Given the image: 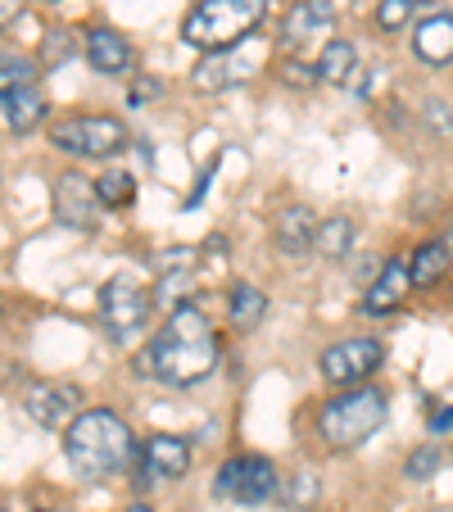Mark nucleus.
I'll list each match as a JSON object with an SVG mask.
<instances>
[{"label": "nucleus", "instance_id": "nucleus-1", "mask_svg": "<svg viewBox=\"0 0 453 512\" xmlns=\"http://www.w3.org/2000/svg\"><path fill=\"white\" fill-rule=\"evenodd\" d=\"M218 368V336L209 318L195 304H177L168 322L155 331V340L136 354V372L150 381H164L173 390H191Z\"/></svg>", "mask_w": 453, "mask_h": 512}, {"label": "nucleus", "instance_id": "nucleus-2", "mask_svg": "<svg viewBox=\"0 0 453 512\" xmlns=\"http://www.w3.org/2000/svg\"><path fill=\"white\" fill-rule=\"evenodd\" d=\"M132 431L118 413L109 408H91L64 431V458L82 481H109L132 463Z\"/></svg>", "mask_w": 453, "mask_h": 512}, {"label": "nucleus", "instance_id": "nucleus-3", "mask_svg": "<svg viewBox=\"0 0 453 512\" xmlns=\"http://www.w3.org/2000/svg\"><path fill=\"white\" fill-rule=\"evenodd\" d=\"M263 19H268V0H200L182 23V41L204 55L232 50L250 41Z\"/></svg>", "mask_w": 453, "mask_h": 512}, {"label": "nucleus", "instance_id": "nucleus-4", "mask_svg": "<svg viewBox=\"0 0 453 512\" xmlns=\"http://www.w3.org/2000/svg\"><path fill=\"white\" fill-rule=\"evenodd\" d=\"M381 422H386V395L372 386H349L345 395L327 399L318 413V431L327 445L336 449H354L363 445L367 435L381 431Z\"/></svg>", "mask_w": 453, "mask_h": 512}, {"label": "nucleus", "instance_id": "nucleus-5", "mask_svg": "<svg viewBox=\"0 0 453 512\" xmlns=\"http://www.w3.org/2000/svg\"><path fill=\"white\" fill-rule=\"evenodd\" d=\"M50 141H55V150L78 159H114L127 150V127L109 114H82L50 127Z\"/></svg>", "mask_w": 453, "mask_h": 512}, {"label": "nucleus", "instance_id": "nucleus-6", "mask_svg": "<svg viewBox=\"0 0 453 512\" xmlns=\"http://www.w3.org/2000/svg\"><path fill=\"white\" fill-rule=\"evenodd\" d=\"M213 494L241 503V508H259V503H268L272 494H277V467L263 454H236L218 467Z\"/></svg>", "mask_w": 453, "mask_h": 512}, {"label": "nucleus", "instance_id": "nucleus-7", "mask_svg": "<svg viewBox=\"0 0 453 512\" xmlns=\"http://www.w3.org/2000/svg\"><path fill=\"white\" fill-rule=\"evenodd\" d=\"M150 309H155V300L132 277H114L100 286V322H105L109 340H132L136 331H145Z\"/></svg>", "mask_w": 453, "mask_h": 512}, {"label": "nucleus", "instance_id": "nucleus-8", "mask_svg": "<svg viewBox=\"0 0 453 512\" xmlns=\"http://www.w3.org/2000/svg\"><path fill=\"white\" fill-rule=\"evenodd\" d=\"M381 358H386L381 340L354 336V340H340V345L322 349L318 372H322V381H327V386H345L349 390V386H363V381L381 368Z\"/></svg>", "mask_w": 453, "mask_h": 512}, {"label": "nucleus", "instance_id": "nucleus-9", "mask_svg": "<svg viewBox=\"0 0 453 512\" xmlns=\"http://www.w3.org/2000/svg\"><path fill=\"white\" fill-rule=\"evenodd\" d=\"M259 64H263V46H259V37H254V41H241V46H232V50L204 55L200 64H195L191 78L200 91H232V87H241V82H250L254 73H259Z\"/></svg>", "mask_w": 453, "mask_h": 512}, {"label": "nucleus", "instance_id": "nucleus-10", "mask_svg": "<svg viewBox=\"0 0 453 512\" xmlns=\"http://www.w3.org/2000/svg\"><path fill=\"white\" fill-rule=\"evenodd\" d=\"M55 223L68 232H96L100 227V191L82 173H64L55 182Z\"/></svg>", "mask_w": 453, "mask_h": 512}, {"label": "nucleus", "instance_id": "nucleus-11", "mask_svg": "<svg viewBox=\"0 0 453 512\" xmlns=\"http://www.w3.org/2000/svg\"><path fill=\"white\" fill-rule=\"evenodd\" d=\"M78 404H82V390L68 386V381H37V386L28 390V417L37 426H50V431H59V426H73L78 422Z\"/></svg>", "mask_w": 453, "mask_h": 512}, {"label": "nucleus", "instance_id": "nucleus-12", "mask_svg": "<svg viewBox=\"0 0 453 512\" xmlns=\"http://www.w3.org/2000/svg\"><path fill=\"white\" fill-rule=\"evenodd\" d=\"M191 467V445L182 435H150L141 449V467H136V485H150V481H177L186 476Z\"/></svg>", "mask_w": 453, "mask_h": 512}, {"label": "nucleus", "instance_id": "nucleus-13", "mask_svg": "<svg viewBox=\"0 0 453 512\" xmlns=\"http://www.w3.org/2000/svg\"><path fill=\"white\" fill-rule=\"evenodd\" d=\"M408 290H413V272H408V259H390V263H381V272L372 277V286L363 290V313L381 318V313L399 309Z\"/></svg>", "mask_w": 453, "mask_h": 512}, {"label": "nucleus", "instance_id": "nucleus-14", "mask_svg": "<svg viewBox=\"0 0 453 512\" xmlns=\"http://www.w3.org/2000/svg\"><path fill=\"white\" fill-rule=\"evenodd\" d=\"M318 213L309 209V204H290L286 213L277 218V232H272V241H277V250L286 254V259H304L309 250H318Z\"/></svg>", "mask_w": 453, "mask_h": 512}, {"label": "nucleus", "instance_id": "nucleus-15", "mask_svg": "<svg viewBox=\"0 0 453 512\" xmlns=\"http://www.w3.org/2000/svg\"><path fill=\"white\" fill-rule=\"evenodd\" d=\"M413 55L431 68L453 64V14L449 10H435L417 23L413 28Z\"/></svg>", "mask_w": 453, "mask_h": 512}, {"label": "nucleus", "instance_id": "nucleus-16", "mask_svg": "<svg viewBox=\"0 0 453 512\" xmlns=\"http://www.w3.org/2000/svg\"><path fill=\"white\" fill-rule=\"evenodd\" d=\"M331 23H336L331 0H299L295 10L286 14V23H281V37H286V46H304V41L327 37Z\"/></svg>", "mask_w": 453, "mask_h": 512}, {"label": "nucleus", "instance_id": "nucleus-17", "mask_svg": "<svg viewBox=\"0 0 453 512\" xmlns=\"http://www.w3.org/2000/svg\"><path fill=\"white\" fill-rule=\"evenodd\" d=\"M82 50H87V64L96 68V73H105V78H118V73H127V68H132V46H127L118 32H109V28L87 32Z\"/></svg>", "mask_w": 453, "mask_h": 512}, {"label": "nucleus", "instance_id": "nucleus-18", "mask_svg": "<svg viewBox=\"0 0 453 512\" xmlns=\"http://www.w3.org/2000/svg\"><path fill=\"white\" fill-rule=\"evenodd\" d=\"M263 313H268V295H263L259 286H250V281H236L232 295H227V318H232V327L254 331L263 322Z\"/></svg>", "mask_w": 453, "mask_h": 512}, {"label": "nucleus", "instance_id": "nucleus-19", "mask_svg": "<svg viewBox=\"0 0 453 512\" xmlns=\"http://www.w3.org/2000/svg\"><path fill=\"white\" fill-rule=\"evenodd\" d=\"M0 114L10 123V132H32L46 114V100H41L37 87H23V91H10V96H0Z\"/></svg>", "mask_w": 453, "mask_h": 512}, {"label": "nucleus", "instance_id": "nucleus-20", "mask_svg": "<svg viewBox=\"0 0 453 512\" xmlns=\"http://www.w3.org/2000/svg\"><path fill=\"white\" fill-rule=\"evenodd\" d=\"M354 64H358V50H354V41H327L322 46V55H318V82H327V87H345L349 78H354Z\"/></svg>", "mask_w": 453, "mask_h": 512}, {"label": "nucleus", "instance_id": "nucleus-21", "mask_svg": "<svg viewBox=\"0 0 453 512\" xmlns=\"http://www.w3.org/2000/svg\"><path fill=\"white\" fill-rule=\"evenodd\" d=\"M449 254H453V236L449 241H426L417 245V254L408 259V272H413V286H435V281L449 272Z\"/></svg>", "mask_w": 453, "mask_h": 512}, {"label": "nucleus", "instance_id": "nucleus-22", "mask_svg": "<svg viewBox=\"0 0 453 512\" xmlns=\"http://www.w3.org/2000/svg\"><path fill=\"white\" fill-rule=\"evenodd\" d=\"M349 245H354V223H349V218H327V223L318 227V250L327 254L331 263L345 259Z\"/></svg>", "mask_w": 453, "mask_h": 512}, {"label": "nucleus", "instance_id": "nucleus-23", "mask_svg": "<svg viewBox=\"0 0 453 512\" xmlns=\"http://www.w3.org/2000/svg\"><path fill=\"white\" fill-rule=\"evenodd\" d=\"M32 78H37V64H32V59L14 55V50H0V96L32 87Z\"/></svg>", "mask_w": 453, "mask_h": 512}, {"label": "nucleus", "instance_id": "nucleus-24", "mask_svg": "<svg viewBox=\"0 0 453 512\" xmlns=\"http://www.w3.org/2000/svg\"><path fill=\"white\" fill-rule=\"evenodd\" d=\"M96 191H100V204H109V209H127V204L136 200V182H132V173H123V168H109V173L96 182Z\"/></svg>", "mask_w": 453, "mask_h": 512}, {"label": "nucleus", "instance_id": "nucleus-25", "mask_svg": "<svg viewBox=\"0 0 453 512\" xmlns=\"http://www.w3.org/2000/svg\"><path fill=\"white\" fill-rule=\"evenodd\" d=\"M417 5H426V0H381V5H376V28L399 32L417 14Z\"/></svg>", "mask_w": 453, "mask_h": 512}, {"label": "nucleus", "instance_id": "nucleus-26", "mask_svg": "<svg viewBox=\"0 0 453 512\" xmlns=\"http://www.w3.org/2000/svg\"><path fill=\"white\" fill-rule=\"evenodd\" d=\"M186 290H191V272H186V268H173V272H168V277L155 286V295H159V304H168V313H173L177 304H186V300H182Z\"/></svg>", "mask_w": 453, "mask_h": 512}, {"label": "nucleus", "instance_id": "nucleus-27", "mask_svg": "<svg viewBox=\"0 0 453 512\" xmlns=\"http://www.w3.org/2000/svg\"><path fill=\"white\" fill-rule=\"evenodd\" d=\"M435 472H440V449L435 445H422L417 454H408V463H404L408 481H431Z\"/></svg>", "mask_w": 453, "mask_h": 512}, {"label": "nucleus", "instance_id": "nucleus-28", "mask_svg": "<svg viewBox=\"0 0 453 512\" xmlns=\"http://www.w3.org/2000/svg\"><path fill=\"white\" fill-rule=\"evenodd\" d=\"M73 55V37H68V32H50L46 37V46H41V55H37V68H59L64 64V59Z\"/></svg>", "mask_w": 453, "mask_h": 512}, {"label": "nucleus", "instance_id": "nucleus-29", "mask_svg": "<svg viewBox=\"0 0 453 512\" xmlns=\"http://www.w3.org/2000/svg\"><path fill=\"white\" fill-rule=\"evenodd\" d=\"M313 494H318V481H313V472H299L295 481L286 485V494H281V499H286L290 508H309Z\"/></svg>", "mask_w": 453, "mask_h": 512}, {"label": "nucleus", "instance_id": "nucleus-30", "mask_svg": "<svg viewBox=\"0 0 453 512\" xmlns=\"http://www.w3.org/2000/svg\"><path fill=\"white\" fill-rule=\"evenodd\" d=\"M281 82H286V87H309V82H318V68H309V64H299V59H290V64L281 68Z\"/></svg>", "mask_w": 453, "mask_h": 512}, {"label": "nucleus", "instance_id": "nucleus-31", "mask_svg": "<svg viewBox=\"0 0 453 512\" xmlns=\"http://www.w3.org/2000/svg\"><path fill=\"white\" fill-rule=\"evenodd\" d=\"M431 435H453V404L431 413Z\"/></svg>", "mask_w": 453, "mask_h": 512}, {"label": "nucleus", "instance_id": "nucleus-32", "mask_svg": "<svg viewBox=\"0 0 453 512\" xmlns=\"http://www.w3.org/2000/svg\"><path fill=\"white\" fill-rule=\"evenodd\" d=\"M23 10H28V0H0V28H10Z\"/></svg>", "mask_w": 453, "mask_h": 512}, {"label": "nucleus", "instance_id": "nucleus-33", "mask_svg": "<svg viewBox=\"0 0 453 512\" xmlns=\"http://www.w3.org/2000/svg\"><path fill=\"white\" fill-rule=\"evenodd\" d=\"M127 512H155V508H150V503H132V508H127Z\"/></svg>", "mask_w": 453, "mask_h": 512}, {"label": "nucleus", "instance_id": "nucleus-34", "mask_svg": "<svg viewBox=\"0 0 453 512\" xmlns=\"http://www.w3.org/2000/svg\"><path fill=\"white\" fill-rule=\"evenodd\" d=\"M0 512H5V508H0Z\"/></svg>", "mask_w": 453, "mask_h": 512}]
</instances>
